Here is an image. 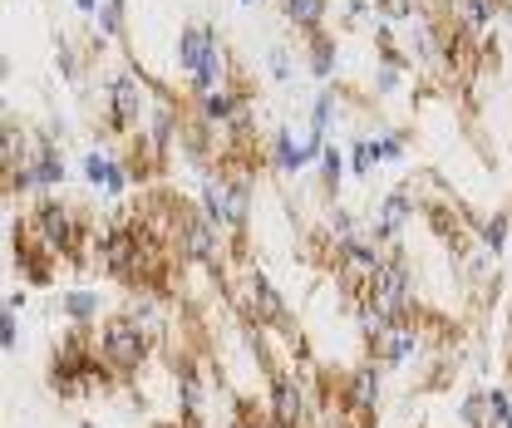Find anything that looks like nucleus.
I'll use <instances>...</instances> for the list:
<instances>
[{
	"label": "nucleus",
	"instance_id": "nucleus-23",
	"mask_svg": "<svg viewBox=\"0 0 512 428\" xmlns=\"http://www.w3.org/2000/svg\"><path fill=\"white\" fill-rule=\"evenodd\" d=\"M350 178V158L335 148V143H325V153H320V192L330 197V202H340V183Z\"/></svg>",
	"mask_w": 512,
	"mask_h": 428
},
{
	"label": "nucleus",
	"instance_id": "nucleus-15",
	"mask_svg": "<svg viewBox=\"0 0 512 428\" xmlns=\"http://www.w3.org/2000/svg\"><path fill=\"white\" fill-rule=\"evenodd\" d=\"M493 25H503V0H453V35L463 40H493Z\"/></svg>",
	"mask_w": 512,
	"mask_h": 428
},
{
	"label": "nucleus",
	"instance_id": "nucleus-4",
	"mask_svg": "<svg viewBox=\"0 0 512 428\" xmlns=\"http://www.w3.org/2000/svg\"><path fill=\"white\" fill-rule=\"evenodd\" d=\"M197 202H202V212H207L222 232H247V217H252V173H247V168L202 173Z\"/></svg>",
	"mask_w": 512,
	"mask_h": 428
},
{
	"label": "nucleus",
	"instance_id": "nucleus-3",
	"mask_svg": "<svg viewBox=\"0 0 512 428\" xmlns=\"http://www.w3.org/2000/svg\"><path fill=\"white\" fill-rule=\"evenodd\" d=\"M158 104L163 94H153L143 69H114L104 79V128L109 133H143Z\"/></svg>",
	"mask_w": 512,
	"mask_h": 428
},
{
	"label": "nucleus",
	"instance_id": "nucleus-7",
	"mask_svg": "<svg viewBox=\"0 0 512 428\" xmlns=\"http://www.w3.org/2000/svg\"><path fill=\"white\" fill-rule=\"evenodd\" d=\"M365 296H375L384 310H389V320L399 325V320H409L414 315V266H409V256L399 251V246H389V256L380 261V271L360 286Z\"/></svg>",
	"mask_w": 512,
	"mask_h": 428
},
{
	"label": "nucleus",
	"instance_id": "nucleus-22",
	"mask_svg": "<svg viewBox=\"0 0 512 428\" xmlns=\"http://www.w3.org/2000/svg\"><path fill=\"white\" fill-rule=\"evenodd\" d=\"M384 163V148L375 133H360V138H350V178L355 183H365V178H375V168Z\"/></svg>",
	"mask_w": 512,
	"mask_h": 428
},
{
	"label": "nucleus",
	"instance_id": "nucleus-26",
	"mask_svg": "<svg viewBox=\"0 0 512 428\" xmlns=\"http://www.w3.org/2000/svg\"><path fill=\"white\" fill-rule=\"evenodd\" d=\"M55 69L64 74V84H74V89H79L84 74H89V69H84V55H79V45H69V40L55 45Z\"/></svg>",
	"mask_w": 512,
	"mask_h": 428
},
{
	"label": "nucleus",
	"instance_id": "nucleus-31",
	"mask_svg": "<svg viewBox=\"0 0 512 428\" xmlns=\"http://www.w3.org/2000/svg\"><path fill=\"white\" fill-rule=\"evenodd\" d=\"M375 138H380V148H384V163H404L409 143H404V133H399V128H380Z\"/></svg>",
	"mask_w": 512,
	"mask_h": 428
},
{
	"label": "nucleus",
	"instance_id": "nucleus-36",
	"mask_svg": "<svg viewBox=\"0 0 512 428\" xmlns=\"http://www.w3.org/2000/svg\"><path fill=\"white\" fill-rule=\"evenodd\" d=\"M237 5H242V10H256V5H261V0H237Z\"/></svg>",
	"mask_w": 512,
	"mask_h": 428
},
{
	"label": "nucleus",
	"instance_id": "nucleus-14",
	"mask_svg": "<svg viewBox=\"0 0 512 428\" xmlns=\"http://www.w3.org/2000/svg\"><path fill=\"white\" fill-rule=\"evenodd\" d=\"M409 217H414V192H409V187H394V192L380 197V207H375V217L365 222V232H370L380 246H394L404 237Z\"/></svg>",
	"mask_w": 512,
	"mask_h": 428
},
{
	"label": "nucleus",
	"instance_id": "nucleus-35",
	"mask_svg": "<svg viewBox=\"0 0 512 428\" xmlns=\"http://www.w3.org/2000/svg\"><path fill=\"white\" fill-rule=\"evenodd\" d=\"M503 35H508V45H512V0H503Z\"/></svg>",
	"mask_w": 512,
	"mask_h": 428
},
{
	"label": "nucleus",
	"instance_id": "nucleus-17",
	"mask_svg": "<svg viewBox=\"0 0 512 428\" xmlns=\"http://www.w3.org/2000/svg\"><path fill=\"white\" fill-rule=\"evenodd\" d=\"M345 399L350 404H360V409H380L384 399V365L380 360H365V365H355L350 374H345Z\"/></svg>",
	"mask_w": 512,
	"mask_h": 428
},
{
	"label": "nucleus",
	"instance_id": "nucleus-24",
	"mask_svg": "<svg viewBox=\"0 0 512 428\" xmlns=\"http://www.w3.org/2000/svg\"><path fill=\"white\" fill-rule=\"evenodd\" d=\"M124 315H133V320H138V325H143L153 340L168 330V310H163V301H158V296H133V301L124 306Z\"/></svg>",
	"mask_w": 512,
	"mask_h": 428
},
{
	"label": "nucleus",
	"instance_id": "nucleus-1",
	"mask_svg": "<svg viewBox=\"0 0 512 428\" xmlns=\"http://www.w3.org/2000/svg\"><path fill=\"white\" fill-rule=\"evenodd\" d=\"M173 60H178L188 99H202V94L232 84V50H227V40H222V30L212 20H183L178 25Z\"/></svg>",
	"mask_w": 512,
	"mask_h": 428
},
{
	"label": "nucleus",
	"instance_id": "nucleus-9",
	"mask_svg": "<svg viewBox=\"0 0 512 428\" xmlns=\"http://www.w3.org/2000/svg\"><path fill=\"white\" fill-rule=\"evenodd\" d=\"M325 138L330 133H316L311 123L296 133V128H276L266 138V163L281 173V178H296L306 168H320V153H325Z\"/></svg>",
	"mask_w": 512,
	"mask_h": 428
},
{
	"label": "nucleus",
	"instance_id": "nucleus-38",
	"mask_svg": "<svg viewBox=\"0 0 512 428\" xmlns=\"http://www.w3.org/2000/svg\"><path fill=\"white\" fill-rule=\"evenodd\" d=\"M109 5H119V10H128V0H109Z\"/></svg>",
	"mask_w": 512,
	"mask_h": 428
},
{
	"label": "nucleus",
	"instance_id": "nucleus-30",
	"mask_svg": "<svg viewBox=\"0 0 512 428\" xmlns=\"http://www.w3.org/2000/svg\"><path fill=\"white\" fill-rule=\"evenodd\" d=\"M375 0H340V20L345 25H375Z\"/></svg>",
	"mask_w": 512,
	"mask_h": 428
},
{
	"label": "nucleus",
	"instance_id": "nucleus-32",
	"mask_svg": "<svg viewBox=\"0 0 512 428\" xmlns=\"http://www.w3.org/2000/svg\"><path fill=\"white\" fill-rule=\"evenodd\" d=\"M0 350H5V355L20 350V315H15V310H0Z\"/></svg>",
	"mask_w": 512,
	"mask_h": 428
},
{
	"label": "nucleus",
	"instance_id": "nucleus-12",
	"mask_svg": "<svg viewBox=\"0 0 512 428\" xmlns=\"http://www.w3.org/2000/svg\"><path fill=\"white\" fill-rule=\"evenodd\" d=\"M202 404H207V369L197 365L192 355L173 360V409H178L183 428L202 424Z\"/></svg>",
	"mask_w": 512,
	"mask_h": 428
},
{
	"label": "nucleus",
	"instance_id": "nucleus-39",
	"mask_svg": "<svg viewBox=\"0 0 512 428\" xmlns=\"http://www.w3.org/2000/svg\"><path fill=\"white\" fill-rule=\"evenodd\" d=\"M508 256H512V251H508Z\"/></svg>",
	"mask_w": 512,
	"mask_h": 428
},
{
	"label": "nucleus",
	"instance_id": "nucleus-21",
	"mask_svg": "<svg viewBox=\"0 0 512 428\" xmlns=\"http://www.w3.org/2000/svg\"><path fill=\"white\" fill-rule=\"evenodd\" d=\"M473 237L488 246L493 256L512 251V212H493V217H473Z\"/></svg>",
	"mask_w": 512,
	"mask_h": 428
},
{
	"label": "nucleus",
	"instance_id": "nucleus-29",
	"mask_svg": "<svg viewBox=\"0 0 512 428\" xmlns=\"http://www.w3.org/2000/svg\"><path fill=\"white\" fill-rule=\"evenodd\" d=\"M488 414H493V428H512V394L503 384L488 389Z\"/></svg>",
	"mask_w": 512,
	"mask_h": 428
},
{
	"label": "nucleus",
	"instance_id": "nucleus-28",
	"mask_svg": "<svg viewBox=\"0 0 512 428\" xmlns=\"http://www.w3.org/2000/svg\"><path fill=\"white\" fill-rule=\"evenodd\" d=\"M266 74H271L276 84H291V79H296V55H291L286 45H271V50H266Z\"/></svg>",
	"mask_w": 512,
	"mask_h": 428
},
{
	"label": "nucleus",
	"instance_id": "nucleus-33",
	"mask_svg": "<svg viewBox=\"0 0 512 428\" xmlns=\"http://www.w3.org/2000/svg\"><path fill=\"white\" fill-rule=\"evenodd\" d=\"M69 5H74V10L84 15V20H94V15H99V10H104L109 0H69Z\"/></svg>",
	"mask_w": 512,
	"mask_h": 428
},
{
	"label": "nucleus",
	"instance_id": "nucleus-34",
	"mask_svg": "<svg viewBox=\"0 0 512 428\" xmlns=\"http://www.w3.org/2000/svg\"><path fill=\"white\" fill-rule=\"evenodd\" d=\"M30 306V296H25V286H20V291H10V296H5V310H15V315H20V310Z\"/></svg>",
	"mask_w": 512,
	"mask_h": 428
},
{
	"label": "nucleus",
	"instance_id": "nucleus-20",
	"mask_svg": "<svg viewBox=\"0 0 512 428\" xmlns=\"http://www.w3.org/2000/svg\"><path fill=\"white\" fill-rule=\"evenodd\" d=\"M335 64H340L335 35H330V30H316V35H306V69L316 74L320 84H330V79H335Z\"/></svg>",
	"mask_w": 512,
	"mask_h": 428
},
{
	"label": "nucleus",
	"instance_id": "nucleus-13",
	"mask_svg": "<svg viewBox=\"0 0 512 428\" xmlns=\"http://www.w3.org/2000/svg\"><path fill=\"white\" fill-rule=\"evenodd\" d=\"M79 168H84V183L94 187L99 197H124L128 187H133V163H124L109 148H89Z\"/></svg>",
	"mask_w": 512,
	"mask_h": 428
},
{
	"label": "nucleus",
	"instance_id": "nucleus-37",
	"mask_svg": "<svg viewBox=\"0 0 512 428\" xmlns=\"http://www.w3.org/2000/svg\"><path fill=\"white\" fill-rule=\"evenodd\" d=\"M79 428H99V424H94V419H79Z\"/></svg>",
	"mask_w": 512,
	"mask_h": 428
},
{
	"label": "nucleus",
	"instance_id": "nucleus-27",
	"mask_svg": "<svg viewBox=\"0 0 512 428\" xmlns=\"http://www.w3.org/2000/svg\"><path fill=\"white\" fill-rule=\"evenodd\" d=\"M335 123H340V99H335V89H320L316 99H311V128L330 133Z\"/></svg>",
	"mask_w": 512,
	"mask_h": 428
},
{
	"label": "nucleus",
	"instance_id": "nucleus-8",
	"mask_svg": "<svg viewBox=\"0 0 512 428\" xmlns=\"http://www.w3.org/2000/svg\"><path fill=\"white\" fill-rule=\"evenodd\" d=\"M266 414L276 428H311V394H306V374H296L291 365H271L266 379Z\"/></svg>",
	"mask_w": 512,
	"mask_h": 428
},
{
	"label": "nucleus",
	"instance_id": "nucleus-19",
	"mask_svg": "<svg viewBox=\"0 0 512 428\" xmlns=\"http://www.w3.org/2000/svg\"><path fill=\"white\" fill-rule=\"evenodd\" d=\"M60 315L69 325H99L104 315V296L89 291V286H74V291H60Z\"/></svg>",
	"mask_w": 512,
	"mask_h": 428
},
{
	"label": "nucleus",
	"instance_id": "nucleus-2",
	"mask_svg": "<svg viewBox=\"0 0 512 428\" xmlns=\"http://www.w3.org/2000/svg\"><path fill=\"white\" fill-rule=\"evenodd\" d=\"M227 301L242 315V325H256V330H291V306L286 296L271 286V276L256 266V261H242L227 281Z\"/></svg>",
	"mask_w": 512,
	"mask_h": 428
},
{
	"label": "nucleus",
	"instance_id": "nucleus-6",
	"mask_svg": "<svg viewBox=\"0 0 512 428\" xmlns=\"http://www.w3.org/2000/svg\"><path fill=\"white\" fill-rule=\"evenodd\" d=\"M64 178H69V163H64L60 143L45 133H30L20 168L5 173V192H55V187H64Z\"/></svg>",
	"mask_w": 512,
	"mask_h": 428
},
{
	"label": "nucleus",
	"instance_id": "nucleus-16",
	"mask_svg": "<svg viewBox=\"0 0 512 428\" xmlns=\"http://www.w3.org/2000/svg\"><path fill=\"white\" fill-rule=\"evenodd\" d=\"M419 345H424L419 325H414V320H399L384 340H375V345H370V360H380L384 369H404L414 355H419Z\"/></svg>",
	"mask_w": 512,
	"mask_h": 428
},
{
	"label": "nucleus",
	"instance_id": "nucleus-5",
	"mask_svg": "<svg viewBox=\"0 0 512 428\" xmlns=\"http://www.w3.org/2000/svg\"><path fill=\"white\" fill-rule=\"evenodd\" d=\"M153 335L133 320V315H109L104 325H99V335H94V350H99V360L114 369V374H133V369H143V360L153 355Z\"/></svg>",
	"mask_w": 512,
	"mask_h": 428
},
{
	"label": "nucleus",
	"instance_id": "nucleus-10",
	"mask_svg": "<svg viewBox=\"0 0 512 428\" xmlns=\"http://www.w3.org/2000/svg\"><path fill=\"white\" fill-rule=\"evenodd\" d=\"M222 227L197 207V212H188V207H178L173 212V242H178V256L183 261H192V266H217L222 261Z\"/></svg>",
	"mask_w": 512,
	"mask_h": 428
},
{
	"label": "nucleus",
	"instance_id": "nucleus-25",
	"mask_svg": "<svg viewBox=\"0 0 512 428\" xmlns=\"http://www.w3.org/2000/svg\"><path fill=\"white\" fill-rule=\"evenodd\" d=\"M325 232H330V242L335 246H345V242H355V237H365V227H360V217L345 207V202H335L330 207V217H325Z\"/></svg>",
	"mask_w": 512,
	"mask_h": 428
},
{
	"label": "nucleus",
	"instance_id": "nucleus-11",
	"mask_svg": "<svg viewBox=\"0 0 512 428\" xmlns=\"http://www.w3.org/2000/svg\"><path fill=\"white\" fill-rule=\"evenodd\" d=\"M30 237H35L40 246H50L55 256L84 261V256H79V237H84V227H79V212H74V207H64V202H55V197H45V202L35 207Z\"/></svg>",
	"mask_w": 512,
	"mask_h": 428
},
{
	"label": "nucleus",
	"instance_id": "nucleus-18",
	"mask_svg": "<svg viewBox=\"0 0 512 428\" xmlns=\"http://www.w3.org/2000/svg\"><path fill=\"white\" fill-rule=\"evenodd\" d=\"M276 5H281V20L301 35H316L330 20V0H276Z\"/></svg>",
	"mask_w": 512,
	"mask_h": 428
}]
</instances>
